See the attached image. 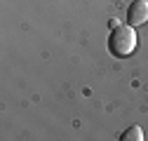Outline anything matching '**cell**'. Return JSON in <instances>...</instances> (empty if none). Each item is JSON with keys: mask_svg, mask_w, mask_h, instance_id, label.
<instances>
[{"mask_svg": "<svg viewBox=\"0 0 148 141\" xmlns=\"http://www.w3.org/2000/svg\"><path fill=\"white\" fill-rule=\"evenodd\" d=\"M108 47L110 52H113L115 57H129L132 52L136 49V31L132 24H127V26H115L113 33H110V38H108Z\"/></svg>", "mask_w": 148, "mask_h": 141, "instance_id": "6da1fadb", "label": "cell"}, {"mask_svg": "<svg viewBox=\"0 0 148 141\" xmlns=\"http://www.w3.org/2000/svg\"><path fill=\"white\" fill-rule=\"evenodd\" d=\"M127 21L132 26H141L148 21V0H134L127 10Z\"/></svg>", "mask_w": 148, "mask_h": 141, "instance_id": "7a4b0ae2", "label": "cell"}, {"mask_svg": "<svg viewBox=\"0 0 148 141\" xmlns=\"http://www.w3.org/2000/svg\"><path fill=\"white\" fill-rule=\"evenodd\" d=\"M141 139H143L141 127H129V129L122 134V141H141Z\"/></svg>", "mask_w": 148, "mask_h": 141, "instance_id": "3957f363", "label": "cell"}]
</instances>
